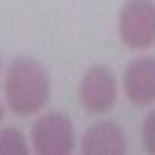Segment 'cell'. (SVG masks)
<instances>
[{
    "instance_id": "7",
    "label": "cell",
    "mask_w": 155,
    "mask_h": 155,
    "mask_svg": "<svg viewBox=\"0 0 155 155\" xmlns=\"http://www.w3.org/2000/svg\"><path fill=\"white\" fill-rule=\"evenodd\" d=\"M28 143H25V134L19 127H3L0 130V155H25Z\"/></svg>"
},
{
    "instance_id": "9",
    "label": "cell",
    "mask_w": 155,
    "mask_h": 155,
    "mask_svg": "<svg viewBox=\"0 0 155 155\" xmlns=\"http://www.w3.org/2000/svg\"><path fill=\"white\" fill-rule=\"evenodd\" d=\"M0 118H3V106H0Z\"/></svg>"
},
{
    "instance_id": "4",
    "label": "cell",
    "mask_w": 155,
    "mask_h": 155,
    "mask_svg": "<svg viewBox=\"0 0 155 155\" xmlns=\"http://www.w3.org/2000/svg\"><path fill=\"white\" fill-rule=\"evenodd\" d=\"M115 96H118V81L106 65H90L81 78V87H78V99L81 106L93 115H102L115 106Z\"/></svg>"
},
{
    "instance_id": "8",
    "label": "cell",
    "mask_w": 155,
    "mask_h": 155,
    "mask_svg": "<svg viewBox=\"0 0 155 155\" xmlns=\"http://www.w3.org/2000/svg\"><path fill=\"white\" fill-rule=\"evenodd\" d=\"M143 143H146V152L155 155V112H149L143 121Z\"/></svg>"
},
{
    "instance_id": "1",
    "label": "cell",
    "mask_w": 155,
    "mask_h": 155,
    "mask_svg": "<svg viewBox=\"0 0 155 155\" xmlns=\"http://www.w3.org/2000/svg\"><path fill=\"white\" fill-rule=\"evenodd\" d=\"M3 90H6V106L16 115L28 118V115H34L37 109L47 106V99H50V74L37 59L19 56L6 68Z\"/></svg>"
},
{
    "instance_id": "3",
    "label": "cell",
    "mask_w": 155,
    "mask_h": 155,
    "mask_svg": "<svg viewBox=\"0 0 155 155\" xmlns=\"http://www.w3.org/2000/svg\"><path fill=\"white\" fill-rule=\"evenodd\" d=\"M31 149L41 155H68L74 152V127L62 112H50L31 124Z\"/></svg>"
},
{
    "instance_id": "5",
    "label": "cell",
    "mask_w": 155,
    "mask_h": 155,
    "mask_svg": "<svg viewBox=\"0 0 155 155\" xmlns=\"http://www.w3.org/2000/svg\"><path fill=\"white\" fill-rule=\"evenodd\" d=\"M124 96L137 102V106H149L155 102V59L143 56L127 65L124 71Z\"/></svg>"
},
{
    "instance_id": "2",
    "label": "cell",
    "mask_w": 155,
    "mask_h": 155,
    "mask_svg": "<svg viewBox=\"0 0 155 155\" xmlns=\"http://www.w3.org/2000/svg\"><path fill=\"white\" fill-rule=\"evenodd\" d=\"M121 44L130 50H143L155 44V0H127L118 12Z\"/></svg>"
},
{
    "instance_id": "6",
    "label": "cell",
    "mask_w": 155,
    "mask_h": 155,
    "mask_svg": "<svg viewBox=\"0 0 155 155\" xmlns=\"http://www.w3.org/2000/svg\"><path fill=\"white\" fill-rule=\"evenodd\" d=\"M81 152H87V155H121V152H127V137L118 124L102 121V124H93L81 137Z\"/></svg>"
}]
</instances>
